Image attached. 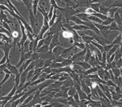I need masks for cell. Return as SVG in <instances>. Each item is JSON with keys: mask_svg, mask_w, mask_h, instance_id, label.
I'll return each instance as SVG.
<instances>
[{"mask_svg": "<svg viewBox=\"0 0 122 107\" xmlns=\"http://www.w3.org/2000/svg\"><path fill=\"white\" fill-rule=\"evenodd\" d=\"M71 29L75 30H90L89 28L87 27V26H84V25H76V26H71Z\"/></svg>", "mask_w": 122, "mask_h": 107, "instance_id": "4fadbf2b", "label": "cell"}, {"mask_svg": "<svg viewBox=\"0 0 122 107\" xmlns=\"http://www.w3.org/2000/svg\"><path fill=\"white\" fill-rule=\"evenodd\" d=\"M0 48H1V49L3 50V52H4V55L6 56V61L10 60L9 55H10V50L12 49V44H10V43H4L3 46H1V47H0Z\"/></svg>", "mask_w": 122, "mask_h": 107, "instance_id": "3957f363", "label": "cell"}, {"mask_svg": "<svg viewBox=\"0 0 122 107\" xmlns=\"http://www.w3.org/2000/svg\"><path fill=\"white\" fill-rule=\"evenodd\" d=\"M73 47L76 48H80L82 50H84L87 47V45L84 42H73Z\"/></svg>", "mask_w": 122, "mask_h": 107, "instance_id": "cb8c5ba5", "label": "cell"}, {"mask_svg": "<svg viewBox=\"0 0 122 107\" xmlns=\"http://www.w3.org/2000/svg\"><path fill=\"white\" fill-rule=\"evenodd\" d=\"M76 15L78 17V18H80L82 21H84V22H88L89 21L88 19V15L86 14H84V13H79V14H76Z\"/></svg>", "mask_w": 122, "mask_h": 107, "instance_id": "7402d4cb", "label": "cell"}, {"mask_svg": "<svg viewBox=\"0 0 122 107\" xmlns=\"http://www.w3.org/2000/svg\"><path fill=\"white\" fill-rule=\"evenodd\" d=\"M60 63H61V65H62V67L69 66V65H71L73 63V61L71 60V58H64V59Z\"/></svg>", "mask_w": 122, "mask_h": 107, "instance_id": "e0dca14e", "label": "cell"}, {"mask_svg": "<svg viewBox=\"0 0 122 107\" xmlns=\"http://www.w3.org/2000/svg\"><path fill=\"white\" fill-rule=\"evenodd\" d=\"M112 22H114V19H111V18H108L106 19V20L104 21H102V25L104 26H109L111 23H112Z\"/></svg>", "mask_w": 122, "mask_h": 107, "instance_id": "4dcf8cb0", "label": "cell"}, {"mask_svg": "<svg viewBox=\"0 0 122 107\" xmlns=\"http://www.w3.org/2000/svg\"><path fill=\"white\" fill-rule=\"evenodd\" d=\"M115 92H116V93H118V94H121V88L118 86H115Z\"/></svg>", "mask_w": 122, "mask_h": 107, "instance_id": "7bdbcfd3", "label": "cell"}, {"mask_svg": "<svg viewBox=\"0 0 122 107\" xmlns=\"http://www.w3.org/2000/svg\"><path fill=\"white\" fill-rule=\"evenodd\" d=\"M84 13V14H88V15H92V14H93L96 12L92 9L91 7H87Z\"/></svg>", "mask_w": 122, "mask_h": 107, "instance_id": "836d02e7", "label": "cell"}, {"mask_svg": "<svg viewBox=\"0 0 122 107\" xmlns=\"http://www.w3.org/2000/svg\"><path fill=\"white\" fill-rule=\"evenodd\" d=\"M108 10H109V7H106V6H104V5H102V4H101L99 6V13H101V14L104 15H106V16H107V14H108Z\"/></svg>", "mask_w": 122, "mask_h": 107, "instance_id": "9a60e30c", "label": "cell"}, {"mask_svg": "<svg viewBox=\"0 0 122 107\" xmlns=\"http://www.w3.org/2000/svg\"><path fill=\"white\" fill-rule=\"evenodd\" d=\"M74 63H76V65H80L81 68H83L84 70H87L90 69L92 67V65L89 64V63L86 62H82V61H76V62H73Z\"/></svg>", "mask_w": 122, "mask_h": 107, "instance_id": "30bf717a", "label": "cell"}, {"mask_svg": "<svg viewBox=\"0 0 122 107\" xmlns=\"http://www.w3.org/2000/svg\"><path fill=\"white\" fill-rule=\"evenodd\" d=\"M3 72H4V73H5V74H11V73H10V72L9 70L6 69V68L4 69L3 70ZM11 75H12V74H11Z\"/></svg>", "mask_w": 122, "mask_h": 107, "instance_id": "bcb514c9", "label": "cell"}, {"mask_svg": "<svg viewBox=\"0 0 122 107\" xmlns=\"http://www.w3.org/2000/svg\"><path fill=\"white\" fill-rule=\"evenodd\" d=\"M112 19H114V22L117 24V26L121 29V15L120 14V13L118 12V10L115 12Z\"/></svg>", "mask_w": 122, "mask_h": 107, "instance_id": "9c48e42d", "label": "cell"}, {"mask_svg": "<svg viewBox=\"0 0 122 107\" xmlns=\"http://www.w3.org/2000/svg\"><path fill=\"white\" fill-rule=\"evenodd\" d=\"M121 8V0H120V1H118V0H115L114 3L112 4V6H111L110 8Z\"/></svg>", "mask_w": 122, "mask_h": 107, "instance_id": "f546056e", "label": "cell"}, {"mask_svg": "<svg viewBox=\"0 0 122 107\" xmlns=\"http://www.w3.org/2000/svg\"><path fill=\"white\" fill-rule=\"evenodd\" d=\"M54 82H55V81H53L51 79H47V80L43 81V82H41L40 84H39V86H38V91L41 92V91H42L44 88H46V87L50 86V85L53 83Z\"/></svg>", "mask_w": 122, "mask_h": 107, "instance_id": "5b68a950", "label": "cell"}, {"mask_svg": "<svg viewBox=\"0 0 122 107\" xmlns=\"http://www.w3.org/2000/svg\"><path fill=\"white\" fill-rule=\"evenodd\" d=\"M109 30H112V31H115V32H117V31L121 32V29L117 26V24L115 23V22H112L109 25Z\"/></svg>", "mask_w": 122, "mask_h": 107, "instance_id": "5bb4252c", "label": "cell"}, {"mask_svg": "<svg viewBox=\"0 0 122 107\" xmlns=\"http://www.w3.org/2000/svg\"><path fill=\"white\" fill-rule=\"evenodd\" d=\"M0 33H1V34H5V35H6L7 37H9V38H11V34H10V32L8 31L7 30H6L5 28H3V27L0 28Z\"/></svg>", "mask_w": 122, "mask_h": 107, "instance_id": "4316f807", "label": "cell"}, {"mask_svg": "<svg viewBox=\"0 0 122 107\" xmlns=\"http://www.w3.org/2000/svg\"><path fill=\"white\" fill-rule=\"evenodd\" d=\"M73 99H74V101L76 102V104H79V102H80V98H79V95H78V93H76L75 94L73 95Z\"/></svg>", "mask_w": 122, "mask_h": 107, "instance_id": "f35d334b", "label": "cell"}, {"mask_svg": "<svg viewBox=\"0 0 122 107\" xmlns=\"http://www.w3.org/2000/svg\"><path fill=\"white\" fill-rule=\"evenodd\" d=\"M53 10H54V8L51 6V7H50V10H49V12L47 13V16H48V19H49V20L51 19V17H52V14H53Z\"/></svg>", "mask_w": 122, "mask_h": 107, "instance_id": "ab89813d", "label": "cell"}, {"mask_svg": "<svg viewBox=\"0 0 122 107\" xmlns=\"http://www.w3.org/2000/svg\"><path fill=\"white\" fill-rule=\"evenodd\" d=\"M118 10L117 8H110L109 7V10H108V14H107V17L108 18H111L112 19L113 18V15H114L115 12L117 11V10Z\"/></svg>", "mask_w": 122, "mask_h": 107, "instance_id": "603a6c76", "label": "cell"}, {"mask_svg": "<svg viewBox=\"0 0 122 107\" xmlns=\"http://www.w3.org/2000/svg\"><path fill=\"white\" fill-rule=\"evenodd\" d=\"M5 68H6V63H4V64H3V65H0V73L1 74H3V70Z\"/></svg>", "mask_w": 122, "mask_h": 107, "instance_id": "f6af8a7d", "label": "cell"}, {"mask_svg": "<svg viewBox=\"0 0 122 107\" xmlns=\"http://www.w3.org/2000/svg\"><path fill=\"white\" fill-rule=\"evenodd\" d=\"M64 58L60 55V56L57 57V58H56L55 59H54L53 62H59V63H60V62H62V61L64 60Z\"/></svg>", "mask_w": 122, "mask_h": 107, "instance_id": "b9f144b4", "label": "cell"}, {"mask_svg": "<svg viewBox=\"0 0 122 107\" xmlns=\"http://www.w3.org/2000/svg\"><path fill=\"white\" fill-rule=\"evenodd\" d=\"M64 49V48L62 46H57V47H56L55 48H53V50L51 51V52H52V54H53L54 57H55V58L61 55V54H62Z\"/></svg>", "mask_w": 122, "mask_h": 107, "instance_id": "ba28073f", "label": "cell"}, {"mask_svg": "<svg viewBox=\"0 0 122 107\" xmlns=\"http://www.w3.org/2000/svg\"><path fill=\"white\" fill-rule=\"evenodd\" d=\"M61 30H62V36L63 38H72V34H71V32L70 31V30L65 29V28L62 27L61 28Z\"/></svg>", "mask_w": 122, "mask_h": 107, "instance_id": "8fae6325", "label": "cell"}, {"mask_svg": "<svg viewBox=\"0 0 122 107\" xmlns=\"http://www.w3.org/2000/svg\"><path fill=\"white\" fill-rule=\"evenodd\" d=\"M19 82H20V74L15 75V86H16L17 87H18L19 85Z\"/></svg>", "mask_w": 122, "mask_h": 107, "instance_id": "d590c367", "label": "cell"}, {"mask_svg": "<svg viewBox=\"0 0 122 107\" xmlns=\"http://www.w3.org/2000/svg\"><path fill=\"white\" fill-rule=\"evenodd\" d=\"M44 45V42H43V39H40V41L38 42V43H37V46H36V51H37L38 49H40V48L41 47H43V46Z\"/></svg>", "mask_w": 122, "mask_h": 107, "instance_id": "74e56055", "label": "cell"}, {"mask_svg": "<svg viewBox=\"0 0 122 107\" xmlns=\"http://www.w3.org/2000/svg\"><path fill=\"white\" fill-rule=\"evenodd\" d=\"M80 36L81 38V40H82V42H84V44L88 45V44H90V42L94 40V38L92 36H90V35H88V34H80Z\"/></svg>", "mask_w": 122, "mask_h": 107, "instance_id": "8992f818", "label": "cell"}, {"mask_svg": "<svg viewBox=\"0 0 122 107\" xmlns=\"http://www.w3.org/2000/svg\"><path fill=\"white\" fill-rule=\"evenodd\" d=\"M6 69L9 70L12 75H15H15H17V74H19V69L16 68V66H15V65H13L10 64V60L6 61Z\"/></svg>", "mask_w": 122, "mask_h": 107, "instance_id": "277c9868", "label": "cell"}, {"mask_svg": "<svg viewBox=\"0 0 122 107\" xmlns=\"http://www.w3.org/2000/svg\"><path fill=\"white\" fill-rule=\"evenodd\" d=\"M73 42H74V41H73V39H72V38H70V39H69V43H70V44H73Z\"/></svg>", "mask_w": 122, "mask_h": 107, "instance_id": "c3c4849f", "label": "cell"}, {"mask_svg": "<svg viewBox=\"0 0 122 107\" xmlns=\"http://www.w3.org/2000/svg\"><path fill=\"white\" fill-rule=\"evenodd\" d=\"M90 44H92V46H94V47L97 48V50H99L101 52V53H103V52H104V47L103 46H101V44H99V43L96 42H94V41H92V42H90Z\"/></svg>", "mask_w": 122, "mask_h": 107, "instance_id": "ac0fdd59", "label": "cell"}, {"mask_svg": "<svg viewBox=\"0 0 122 107\" xmlns=\"http://www.w3.org/2000/svg\"><path fill=\"white\" fill-rule=\"evenodd\" d=\"M6 58L5 55H3V57L2 58V59L0 60V65L4 64V63H6Z\"/></svg>", "mask_w": 122, "mask_h": 107, "instance_id": "ee69618b", "label": "cell"}, {"mask_svg": "<svg viewBox=\"0 0 122 107\" xmlns=\"http://www.w3.org/2000/svg\"><path fill=\"white\" fill-rule=\"evenodd\" d=\"M30 58L32 59V61H36V60H39L40 59V54L39 53H37L36 51H35L34 53L32 52L31 54V57H30Z\"/></svg>", "mask_w": 122, "mask_h": 107, "instance_id": "d6a6232c", "label": "cell"}, {"mask_svg": "<svg viewBox=\"0 0 122 107\" xmlns=\"http://www.w3.org/2000/svg\"><path fill=\"white\" fill-rule=\"evenodd\" d=\"M69 21L74 22L76 25H84V22L82 21L80 18H78L76 15H73V16H71V18L69 19Z\"/></svg>", "mask_w": 122, "mask_h": 107, "instance_id": "7c38bea8", "label": "cell"}, {"mask_svg": "<svg viewBox=\"0 0 122 107\" xmlns=\"http://www.w3.org/2000/svg\"><path fill=\"white\" fill-rule=\"evenodd\" d=\"M60 11L61 12V14L65 16V19H66L67 23H69V19H70L71 16H73V15H76V14L80 13V10H77L74 9L73 7H71V6L61 7Z\"/></svg>", "mask_w": 122, "mask_h": 107, "instance_id": "6da1fadb", "label": "cell"}, {"mask_svg": "<svg viewBox=\"0 0 122 107\" xmlns=\"http://www.w3.org/2000/svg\"><path fill=\"white\" fill-rule=\"evenodd\" d=\"M76 93V90L75 87H73V86L69 87L68 90H67V95L71 96V97H73V95L75 94Z\"/></svg>", "mask_w": 122, "mask_h": 107, "instance_id": "f1b7e54d", "label": "cell"}, {"mask_svg": "<svg viewBox=\"0 0 122 107\" xmlns=\"http://www.w3.org/2000/svg\"><path fill=\"white\" fill-rule=\"evenodd\" d=\"M51 86V89L52 88H59L61 86H63V82H59V81H55L52 84L50 85Z\"/></svg>", "mask_w": 122, "mask_h": 107, "instance_id": "484cf974", "label": "cell"}, {"mask_svg": "<svg viewBox=\"0 0 122 107\" xmlns=\"http://www.w3.org/2000/svg\"><path fill=\"white\" fill-rule=\"evenodd\" d=\"M1 27H2V26H1V25H0V28H1Z\"/></svg>", "mask_w": 122, "mask_h": 107, "instance_id": "db71d44e", "label": "cell"}, {"mask_svg": "<svg viewBox=\"0 0 122 107\" xmlns=\"http://www.w3.org/2000/svg\"><path fill=\"white\" fill-rule=\"evenodd\" d=\"M42 72H43V73L46 74H49L51 72V69L50 68V67H45V68L43 70Z\"/></svg>", "mask_w": 122, "mask_h": 107, "instance_id": "60d3db41", "label": "cell"}, {"mask_svg": "<svg viewBox=\"0 0 122 107\" xmlns=\"http://www.w3.org/2000/svg\"><path fill=\"white\" fill-rule=\"evenodd\" d=\"M99 69H101V66L100 65H96V66H92L90 69L87 70L85 71H82L81 73L83 74L84 75H89V74H96L97 72V70Z\"/></svg>", "mask_w": 122, "mask_h": 107, "instance_id": "52a82bcc", "label": "cell"}, {"mask_svg": "<svg viewBox=\"0 0 122 107\" xmlns=\"http://www.w3.org/2000/svg\"><path fill=\"white\" fill-rule=\"evenodd\" d=\"M111 43H112V45H119V46H121V33H120L119 35L114 39V41L111 42Z\"/></svg>", "mask_w": 122, "mask_h": 107, "instance_id": "44dd1931", "label": "cell"}, {"mask_svg": "<svg viewBox=\"0 0 122 107\" xmlns=\"http://www.w3.org/2000/svg\"><path fill=\"white\" fill-rule=\"evenodd\" d=\"M49 51V47L48 46L43 45V47H41L40 49H38L36 51L37 53H40V54H43V53H47V52Z\"/></svg>", "mask_w": 122, "mask_h": 107, "instance_id": "ffe728a7", "label": "cell"}, {"mask_svg": "<svg viewBox=\"0 0 122 107\" xmlns=\"http://www.w3.org/2000/svg\"><path fill=\"white\" fill-rule=\"evenodd\" d=\"M30 2H31V3H32V1H33V0H30Z\"/></svg>", "mask_w": 122, "mask_h": 107, "instance_id": "f5cc1de1", "label": "cell"}, {"mask_svg": "<svg viewBox=\"0 0 122 107\" xmlns=\"http://www.w3.org/2000/svg\"><path fill=\"white\" fill-rule=\"evenodd\" d=\"M91 55H92V52H91V51H90V50L88 49V48H87V51H86V54H85V55H84V62H88V61L90 60Z\"/></svg>", "mask_w": 122, "mask_h": 107, "instance_id": "d4e9b609", "label": "cell"}, {"mask_svg": "<svg viewBox=\"0 0 122 107\" xmlns=\"http://www.w3.org/2000/svg\"><path fill=\"white\" fill-rule=\"evenodd\" d=\"M2 27L3 28H5L6 30H7L8 31H10V32L11 31V27H10V26L8 23H5V22H3V23H2Z\"/></svg>", "mask_w": 122, "mask_h": 107, "instance_id": "8d00e7d4", "label": "cell"}, {"mask_svg": "<svg viewBox=\"0 0 122 107\" xmlns=\"http://www.w3.org/2000/svg\"><path fill=\"white\" fill-rule=\"evenodd\" d=\"M92 15H94V16L97 17V18H99L102 21H104V20H106V19H108V17H107L106 15L102 14H101V13H94V14H92Z\"/></svg>", "mask_w": 122, "mask_h": 107, "instance_id": "83f0119b", "label": "cell"}, {"mask_svg": "<svg viewBox=\"0 0 122 107\" xmlns=\"http://www.w3.org/2000/svg\"><path fill=\"white\" fill-rule=\"evenodd\" d=\"M42 106H41V104H36V105H35V106H31V107H41Z\"/></svg>", "mask_w": 122, "mask_h": 107, "instance_id": "7dc6e473", "label": "cell"}, {"mask_svg": "<svg viewBox=\"0 0 122 107\" xmlns=\"http://www.w3.org/2000/svg\"><path fill=\"white\" fill-rule=\"evenodd\" d=\"M57 46H61L60 43V41H59V33H56V34H53L51 41V43L49 45V51H51L53 50V48H55Z\"/></svg>", "mask_w": 122, "mask_h": 107, "instance_id": "7a4b0ae2", "label": "cell"}, {"mask_svg": "<svg viewBox=\"0 0 122 107\" xmlns=\"http://www.w3.org/2000/svg\"><path fill=\"white\" fill-rule=\"evenodd\" d=\"M71 2H73V3H76L77 2H76V0H71Z\"/></svg>", "mask_w": 122, "mask_h": 107, "instance_id": "f907efd6", "label": "cell"}, {"mask_svg": "<svg viewBox=\"0 0 122 107\" xmlns=\"http://www.w3.org/2000/svg\"><path fill=\"white\" fill-rule=\"evenodd\" d=\"M3 44H4V42L2 40H0V47H1V46H3Z\"/></svg>", "mask_w": 122, "mask_h": 107, "instance_id": "681fc988", "label": "cell"}, {"mask_svg": "<svg viewBox=\"0 0 122 107\" xmlns=\"http://www.w3.org/2000/svg\"><path fill=\"white\" fill-rule=\"evenodd\" d=\"M10 76H11V74H5V76H4V78H3V81H2V82H0V88H1L2 85H3V83H5V82H6V81H7L8 79H9Z\"/></svg>", "mask_w": 122, "mask_h": 107, "instance_id": "e575fe53", "label": "cell"}, {"mask_svg": "<svg viewBox=\"0 0 122 107\" xmlns=\"http://www.w3.org/2000/svg\"><path fill=\"white\" fill-rule=\"evenodd\" d=\"M112 71V74L114 75V78H118L120 76H121V72L122 69H118V68H113L111 69Z\"/></svg>", "mask_w": 122, "mask_h": 107, "instance_id": "d6986e66", "label": "cell"}, {"mask_svg": "<svg viewBox=\"0 0 122 107\" xmlns=\"http://www.w3.org/2000/svg\"><path fill=\"white\" fill-rule=\"evenodd\" d=\"M34 94H35V93H31V94H30V95L28 96V97L25 99V101L23 102L22 104H23V105H25V106H27V105L28 103H29V102L32 100V98H33V97H34Z\"/></svg>", "mask_w": 122, "mask_h": 107, "instance_id": "1f68e13d", "label": "cell"}, {"mask_svg": "<svg viewBox=\"0 0 122 107\" xmlns=\"http://www.w3.org/2000/svg\"><path fill=\"white\" fill-rule=\"evenodd\" d=\"M112 107H121V106H112Z\"/></svg>", "mask_w": 122, "mask_h": 107, "instance_id": "816d5d0a", "label": "cell"}, {"mask_svg": "<svg viewBox=\"0 0 122 107\" xmlns=\"http://www.w3.org/2000/svg\"><path fill=\"white\" fill-rule=\"evenodd\" d=\"M56 19H57V10L54 9L53 10V14H52V17L51 19L49 20V26L50 27H51L52 25H53L54 23H55V22L56 20Z\"/></svg>", "mask_w": 122, "mask_h": 107, "instance_id": "2e32d148", "label": "cell"}]
</instances>
